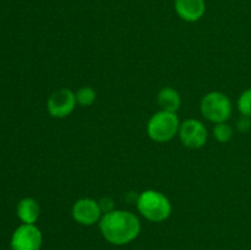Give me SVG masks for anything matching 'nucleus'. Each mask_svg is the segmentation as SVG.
<instances>
[{"label":"nucleus","mask_w":251,"mask_h":250,"mask_svg":"<svg viewBox=\"0 0 251 250\" xmlns=\"http://www.w3.org/2000/svg\"><path fill=\"white\" fill-rule=\"evenodd\" d=\"M100 228L107 242L114 245H124L139 235L141 225L132 212L113 210L102 216Z\"/></svg>","instance_id":"obj_1"},{"label":"nucleus","mask_w":251,"mask_h":250,"mask_svg":"<svg viewBox=\"0 0 251 250\" xmlns=\"http://www.w3.org/2000/svg\"><path fill=\"white\" fill-rule=\"evenodd\" d=\"M137 210L151 222H163L171 216L172 205L164 194L157 190H145L137 198Z\"/></svg>","instance_id":"obj_2"},{"label":"nucleus","mask_w":251,"mask_h":250,"mask_svg":"<svg viewBox=\"0 0 251 250\" xmlns=\"http://www.w3.org/2000/svg\"><path fill=\"white\" fill-rule=\"evenodd\" d=\"M179 123L176 113L159 110L154 113L147 124V134L153 141L167 142L171 141L179 131Z\"/></svg>","instance_id":"obj_3"},{"label":"nucleus","mask_w":251,"mask_h":250,"mask_svg":"<svg viewBox=\"0 0 251 250\" xmlns=\"http://www.w3.org/2000/svg\"><path fill=\"white\" fill-rule=\"evenodd\" d=\"M200 110L201 114L210 122L216 124L226 123L232 114V102L227 95L213 91L201 100Z\"/></svg>","instance_id":"obj_4"},{"label":"nucleus","mask_w":251,"mask_h":250,"mask_svg":"<svg viewBox=\"0 0 251 250\" xmlns=\"http://www.w3.org/2000/svg\"><path fill=\"white\" fill-rule=\"evenodd\" d=\"M181 144L188 149H201L207 142V130L198 119H186L179 126Z\"/></svg>","instance_id":"obj_5"},{"label":"nucleus","mask_w":251,"mask_h":250,"mask_svg":"<svg viewBox=\"0 0 251 250\" xmlns=\"http://www.w3.org/2000/svg\"><path fill=\"white\" fill-rule=\"evenodd\" d=\"M76 103V95L73 91L69 88H60L49 96L47 108L51 117L61 119L73 113Z\"/></svg>","instance_id":"obj_6"},{"label":"nucleus","mask_w":251,"mask_h":250,"mask_svg":"<svg viewBox=\"0 0 251 250\" xmlns=\"http://www.w3.org/2000/svg\"><path fill=\"white\" fill-rule=\"evenodd\" d=\"M42 233L34 225H24L16 228L11 237V250H39Z\"/></svg>","instance_id":"obj_7"},{"label":"nucleus","mask_w":251,"mask_h":250,"mask_svg":"<svg viewBox=\"0 0 251 250\" xmlns=\"http://www.w3.org/2000/svg\"><path fill=\"white\" fill-rule=\"evenodd\" d=\"M102 210L100 203L90 198H83L76 201L73 206V217L77 223L83 225H92L100 221Z\"/></svg>","instance_id":"obj_8"},{"label":"nucleus","mask_w":251,"mask_h":250,"mask_svg":"<svg viewBox=\"0 0 251 250\" xmlns=\"http://www.w3.org/2000/svg\"><path fill=\"white\" fill-rule=\"evenodd\" d=\"M174 7L181 20L186 22H196L205 15V0H176Z\"/></svg>","instance_id":"obj_9"},{"label":"nucleus","mask_w":251,"mask_h":250,"mask_svg":"<svg viewBox=\"0 0 251 250\" xmlns=\"http://www.w3.org/2000/svg\"><path fill=\"white\" fill-rule=\"evenodd\" d=\"M41 213L39 203L32 198H25L17 205V216L20 220L27 225H34Z\"/></svg>","instance_id":"obj_10"},{"label":"nucleus","mask_w":251,"mask_h":250,"mask_svg":"<svg viewBox=\"0 0 251 250\" xmlns=\"http://www.w3.org/2000/svg\"><path fill=\"white\" fill-rule=\"evenodd\" d=\"M157 103L161 110L176 113V110L180 108L181 98L178 91L173 87H163L157 96Z\"/></svg>","instance_id":"obj_11"},{"label":"nucleus","mask_w":251,"mask_h":250,"mask_svg":"<svg viewBox=\"0 0 251 250\" xmlns=\"http://www.w3.org/2000/svg\"><path fill=\"white\" fill-rule=\"evenodd\" d=\"M75 95L76 102L81 107H90V105H92L96 102V98H97V93H96L95 88L90 87V86H83Z\"/></svg>","instance_id":"obj_12"},{"label":"nucleus","mask_w":251,"mask_h":250,"mask_svg":"<svg viewBox=\"0 0 251 250\" xmlns=\"http://www.w3.org/2000/svg\"><path fill=\"white\" fill-rule=\"evenodd\" d=\"M213 136L218 142H228L233 137V129L227 123H218L213 129Z\"/></svg>","instance_id":"obj_13"},{"label":"nucleus","mask_w":251,"mask_h":250,"mask_svg":"<svg viewBox=\"0 0 251 250\" xmlns=\"http://www.w3.org/2000/svg\"><path fill=\"white\" fill-rule=\"evenodd\" d=\"M238 108L242 115L251 118V88L244 91L238 100Z\"/></svg>","instance_id":"obj_14"},{"label":"nucleus","mask_w":251,"mask_h":250,"mask_svg":"<svg viewBox=\"0 0 251 250\" xmlns=\"http://www.w3.org/2000/svg\"><path fill=\"white\" fill-rule=\"evenodd\" d=\"M237 127L238 130H239L240 132H247L248 130L251 129V120L249 117H245V115H243L242 118H240L239 120H238L237 123Z\"/></svg>","instance_id":"obj_15"},{"label":"nucleus","mask_w":251,"mask_h":250,"mask_svg":"<svg viewBox=\"0 0 251 250\" xmlns=\"http://www.w3.org/2000/svg\"><path fill=\"white\" fill-rule=\"evenodd\" d=\"M98 203H100V210H102V212L108 213V212H110V211H113V201H112V199L104 198V199H102V200H100Z\"/></svg>","instance_id":"obj_16"}]
</instances>
